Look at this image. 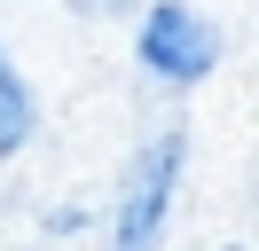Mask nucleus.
Segmentation results:
<instances>
[{"label":"nucleus","mask_w":259,"mask_h":251,"mask_svg":"<svg viewBox=\"0 0 259 251\" xmlns=\"http://www.w3.org/2000/svg\"><path fill=\"white\" fill-rule=\"evenodd\" d=\"M24 134H32V94H24L16 63L0 55V157H8V149H24Z\"/></svg>","instance_id":"7ed1b4c3"},{"label":"nucleus","mask_w":259,"mask_h":251,"mask_svg":"<svg viewBox=\"0 0 259 251\" xmlns=\"http://www.w3.org/2000/svg\"><path fill=\"white\" fill-rule=\"evenodd\" d=\"M228 251H243V243H228Z\"/></svg>","instance_id":"20e7f679"},{"label":"nucleus","mask_w":259,"mask_h":251,"mask_svg":"<svg viewBox=\"0 0 259 251\" xmlns=\"http://www.w3.org/2000/svg\"><path fill=\"white\" fill-rule=\"evenodd\" d=\"M134 47H142V63L157 78H173V87H196V78L220 63V31H212L189 0H157V8L142 16V39Z\"/></svg>","instance_id":"f257e3e1"},{"label":"nucleus","mask_w":259,"mask_h":251,"mask_svg":"<svg viewBox=\"0 0 259 251\" xmlns=\"http://www.w3.org/2000/svg\"><path fill=\"white\" fill-rule=\"evenodd\" d=\"M173 173H181V134H165V141H149V157L134 165V181H126L118 243L110 251H149V235H157V220H165V196H173Z\"/></svg>","instance_id":"f03ea898"}]
</instances>
